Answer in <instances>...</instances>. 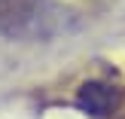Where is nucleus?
I'll use <instances>...</instances> for the list:
<instances>
[{
	"label": "nucleus",
	"instance_id": "nucleus-1",
	"mask_svg": "<svg viewBox=\"0 0 125 119\" xmlns=\"http://www.w3.org/2000/svg\"><path fill=\"white\" fill-rule=\"evenodd\" d=\"M73 12L55 0H0V37L52 40L70 31Z\"/></svg>",
	"mask_w": 125,
	"mask_h": 119
},
{
	"label": "nucleus",
	"instance_id": "nucleus-2",
	"mask_svg": "<svg viewBox=\"0 0 125 119\" xmlns=\"http://www.w3.org/2000/svg\"><path fill=\"white\" fill-rule=\"evenodd\" d=\"M122 92L116 89L113 83H101V79H89V83H83L76 89V107L83 110V113L95 116V119H104L110 116L116 110V104H119Z\"/></svg>",
	"mask_w": 125,
	"mask_h": 119
}]
</instances>
